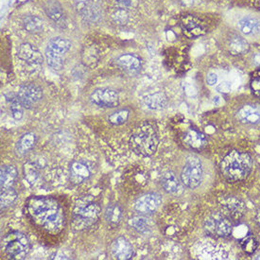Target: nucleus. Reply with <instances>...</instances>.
<instances>
[{"label":"nucleus","instance_id":"obj_1","mask_svg":"<svg viewBox=\"0 0 260 260\" xmlns=\"http://www.w3.org/2000/svg\"><path fill=\"white\" fill-rule=\"evenodd\" d=\"M27 211L35 222L49 233H60L64 228V212L61 205L55 199L45 196L28 199Z\"/></svg>","mask_w":260,"mask_h":260},{"label":"nucleus","instance_id":"obj_2","mask_svg":"<svg viewBox=\"0 0 260 260\" xmlns=\"http://www.w3.org/2000/svg\"><path fill=\"white\" fill-rule=\"evenodd\" d=\"M219 169L223 177L230 182H240L249 176L253 169V160L243 151H232L221 160Z\"/></svg>","mask_w":260,"mask_h":260},{"label":"nucleus","instance_id":"obj_3","mask_svg":"<svg viewBox=\"0 0 260 260\" xmlns=\"http://www.w3.org/2000/svg\"><path fill=\"white\" fill-rule=\"evenodd\" d=\"M130 145L132 150L138 155L152 156L157 151L159 145L157 132L151 124H142L133 133Z\"/></svg>","mask_w":260,"mask_h":260},{"label":"nucleus","instance_id":"obj_4","mask_svg":"<svg viewBox=\"0 0 260 260\" xmlns=\"http://www.w3.org/2000/svg\"><path fill=\"white\" fill-rule=\"evenodd\" d=\"M101 207L94 200L83 197L76 203L73 210V226L76 230L82 231L95 225L100 219Z\"/></svg>","mask_w":260,"mask_h":260},{"label":"nucleus","instance_id":"obj_5","mask_svg":"<svg viewBox=\"0 0 260 260\" xmlns=\"http://www.w3.org/2000/svg\"><path fill=\"white\" fill-rule=\"evenodd\" d=\"M2 249L12 259H24L29 253L30 243L26 235L14 231L2 240Z\"/></svg>","mask_w":260,"mask_h":260},{"label":"nucleus","instance_id":"obj_6","mask_svg":"<svg viewBox=\"0 0 260 260\" xmlns=\"http://www.w3.org/2000/svg\"><path fill=\"white\" fill-rule=\"evenodd\" d=\"M204 178V171L202 162L197 156L189 155L185 160V166L181 172V182L190 188L199 187Z\"/></svg>","mask_w":260,"mask_h":260},{"label":"nucleus","instance_id":"obj_7","mask_svg":"<svg viewBox=\"0 0 260 260\" xmlns=\"http://www.w3.org/2000/svg\"><path fill=\"white\" fill-rule=\"evenodd\" d=\"M206 232L217 238H228L233 232V224L223 213H212L205 220Z\"/></svg>","mask_w":260,"mask_h":260},{"label":"nucleus","instance_id":"obj_8","mask_svg":"<svg viewBox=\"0 0 260 260\" xmlns=\"http://www.w3.org/2000/svg\"><path fill=\"white\" fill-rule=\"evenodd\" d=\"M17 96L23 107L29 109L41 100L43 91L35 83H25L19 87Z\"/></svg>","mask_w":260,"mask_h":260},{"label":"nucleus","instance_id":"obj_9","mask_svg":"<svg viewBox=\"0 0 260 260\" xmlns=\"http://www.w3.org/2000/svg\"><path fill=\"white\" fill-rule=\"evenodd\" d=\"M90 101L93 104L104 108H114L119 104V96L115 90L108 88L96 89L91 94Z\"/></svg>","mask_w":260,"mask_h":260},{"label":"nucleus","instance_id":"obj_10","mask_svg":"<svg viewBox=\"0 0 260 260\" xmlns=\"http://www.w3.org/2000/svg\"><path fill=\"white\" fill-rule=\"evenodd\" d=\"M220 207L223 214L229 219H240L246 212V206L244 203L234 196H227L221 199Z\"/></svg>","mask_w":260,"mask_h":260},{"label":"nucleus","instance_id":"obj_11","mask_svg":"<svg viewBox=\"0 0 260 260\" xmlns=\"http://www.w3.org/2000/svg\"><path fill=\"white\" fill-rule=\"evenodd\" d=\"M162 205V198L156 193H148L137 199L135 210L140 214H152Z\"/></svg>","mask_w":260,"mask_h":260},{"label":"nucleus","instance_id":"obj_12","mask_svg":"<svg viewBox=\"0 0 260 260\" xmlns=\"http://www.w3.org/2000/svg\"><path fill=\"white\" fill-rule=\"evenodd\" d=\"M19 59L31 67H38L43 63V55L40 50L29 43H23L18 48Z\"/></svg>","mask_w":260,"mask_h":260},{"label":"nucleus","instance_id":"obj_13","mask_svg":"<svg viewBox=\"0 0 260 260\" xmlns=\"http://www.w3.org/2000/svg\"><path fill=\"white\" fill-rule=\"evenodd\" d=\"M70 180L73 184H82L92 175V168L85 161H74L70 165L69 170Z\"/></svg>","mask_w":260,"mask_h":260},{"label":"nucleus","instance_id":"obj_14","mask_svg":"<svg viewBox=\"0 0 260 260\" xmlns=\"http://www.w3.org/2000/svg\"><path fill=\"white\" fill-rule=\"evenodd\" d=\"M111 252L113 256L118 260H129L134 256V248L124 237H119L113 241Z\"/></svg>","mask_w":260,"mask_h":260},{"label":"nucleus","instance_id":"obj_15","mask_svg":"<svg viewBox=\"0 0 260 260\" xmlns=\"http://www.w3.org/2000/svg\"><path fill=\"white\" fill-rule=\"evenodd\" d=\"M76 7L82 18L89 23H96L102 18V8L93 0L77 5Z\"/></svg>","mask_w":260,"mask_h":260},{"label":"nucleus","instance_id":"obj_16","mask_svg":"<svg viewBox=\"0 0 260 260\" xmlns=\"http://www.w3.org/2000/svg\"><path fill=\"white\" fill-rule=\"evenodd\" d=\"M237 117L242 123L260 125V107L253 104H245L237 112Z\"/></svg>","mask_w":260,"mask_h":260},{"label":"nucleus","instance_id":"obj_17","mask_svg":"<svg viewBox=\"0 0 260 260\" xmlns=\"http://www.w3.org/2000/svg\"><path fill=\"white\" fill-rule=\"evenodd\" d=\"M240 32L245 36L254 37L260 35V20L254 16H244L238 22Z\"/></svg>","mask_w":260,"mask_h":260},{"label":"nucleus","instance_id":"obj_18","mask_svg":"<svg viewBox=\"0 0 260 260\" xmlns=\"http://www.w3.org/2000/svg\"><path fill=\"white\" fill-rule=\"evenodd\" d=\"M183 140L188 148L193 150H201L207 144L206 136L202 132L192 128L185 132Z\"/></svg>","mask_w":260,"mask_h":260},{"label":"nucleus","instance_id":"obj_19","mask_svg":"<svg viewBox=\"0 0 260 260\" xmlns=\"http://www.w3.org/2000/svg\"><path fill=\"white\" fill-rule=\"evenodd\" d=\"M200 254L202 258L207 259H227L229 254L223 247L207 243L200 247Z\"/></svg>","mask_w":260,"mask_h":260},{"label":"nucleus","instance_id":"obj_20","mask_svg":"<svg viewBox=\"0 0 260 260\" xmlns=\"http://www.w3.org/2000/svg\"><path fill=\"white\" fill-rule=\"evenodd\" d=\"M117 63L130 73H137L142 68V62L140 58L134 54L121 55L117 59Z\"/></svg>","mask_w":260,"mask_h":260},{"label":"nucleus","instance_id":"obj_21","mask_svg":"<svg viewBox=\"0 0 260 260\" xmlns=\"http://www.w3.org/2000/svg\"><path fill=\"white\" fill-rule=\"evenodd\" d=\"M44 9H45V12L48 17L51 20L54 21L55 23L60 25V24H63L66 22L64 12L59 2H57L55 0L48 1Z\"/></svg>","mask_w":260,"mask_h":260},{"label":"nucleus","instance_id":"obj_22","mask_svg":"<svg viewBox=\"0 0 260 260\" xmlns=\"http://www.w3.org/2000/svg\"><path fill=\"white\" fill-rule=\"evenodd\" d=\"M161 184L164 190L170 194H177L181 190V183L173 171H167L162 176Z\"/></svg>","mask_w":260,"mask_h":260},{"label":"nucleus","instance_id":"obj_23","mask_svg":"<svg viewBox=\"0 0 260 260\" xmlns=\"http://www.w3.org/2000/svg\"><path fill=\"white\" fill-rule=\"evenodd\" d=\"M228 49L232 55L246 54L249 51L248 42L240 35H233L228 40Z\"/></svg>","mask_w":260,"mask_h":260},{"label":"nucleus","instance_id":"obj_24","mask_svg":"<svg viewBox=\"0 0 260 260\" xmlns=\"http://www.w3.org/2000/svg\"><path fill=\"white\" fill-rule=\"evenodd\" d=\"M145 105L151 110H162L168 104V96L164 92H156L144 98Z\"/></svg>","mask_w":260,"mask_h":260},{"label":"nucleus","instance_id":"obj_25","mask_svg":"<svg viewBox=\"0 0 260 260\" xmlns=\"http://www.w3.org/2000/svg\"><path fill=\"white\" fill-rule=\"evenodd\" d=\"M17 177V170L14 166H2L0 171V185L1 188L12 187Z\"/></svg>","mask_w":260,"mask_h":260},{"label":"nucleus","instance_id":"obj_26","mask_svg":"<svg viewBox=\"0 0 260 260\" xmlns=\"http://www.w3.org/2000/svg\"><path fill=\"white\" fill-rule=\"evenodd\" d=\"M47 48L56 54L62 56L71 48V42L62 37H55L48 42Z\"/></svg>","mask_w":260,"mask_h":260},{"label":"nucleus","instance_id":"obj_27","mask_svg":"<svg viewBox=\"0 0 260 260\" xmlns=\"http://www.w3.org/2000/svg\"><path fill=\"white\" fill-rule=\"evenodd\" d=\"M104 217L110 225H117L122 218V208L118 205H110L106 207Z\"/></svg>","mask_w":260,"mask_h":260},{"label":"nucleus","instance_id":"obj_28","mask_svg":"<svg viewBox=\"0 0 260 260\" xmlns=\"http://www.w3.org/2000/svg\"><path fill=\"white\" fill-rule=\"evenodd\" d=\"M35 143H36L35 135L31 134V133H27L26 135L22 136L20 139L18 140L17 145H16L17 151L21 154L27 153V151H30L34 148Z\"/></svg>","mask_w":260,"mask_h":260},{"label":"nucleus","instance_id":"obj_29","mask_svg":"<svg viewBox=\"0 0 260 260\" xmlns=\"http://www.w3.org/2000/svg\"><path fill=\"white\" fill-rule=\"evenodd\" d=\"M17 192L14 190L12 187H6L1 188V194H0V205L1 209L7 208L8 206H12L17 199Z\"/></svg>","mask_w":260,"mask_h":260},{"label":"nucleus","instance_id":"obj_30","mask_svg":"<svg viewBox=\"0 0 260 260\" xmlns=\"http://www.w3.org/2000/svg\"><path fill=\"white\" fill-rule=\"evenodd\" d=\"M24 27L27 32H39L43 29V21L41 18L35 15H28L24 19Z\"/></svg>","mask_w":260,"mask_h":260},{"label":"nucleus","instance_id":"obj_31","mask_svg":"<svg viewBox=\"0 0 260 260\" xmlns=\"http://www.w3.org/2000/svg\"><path fill=\"white\" fill-rule=\"evenodd\" d=\"M46 59H47V62H48V66L51 68V69H54V70H62L63 66H64V62H63V59H62V56L59 54H56L54 52L48 50V48H46Z\"/></svg>","mask_w":260,"mask_h":260},{"label":"nucleus","instance_id":"obj_32","mask_svg":"<svg viewBox=\"0 0 260 260\" xmlns=\"http://www.w3.org/2000/svg\"><path fill=\"white\" fill-rule=\"evenodd\" d=\"M183 26L185 30L191 36L204 35V29L200 26V23L194 17H186Z\"/></svg>","mask_w":260,"mask_h":260},{"label":"nucleus","instance_id":"obj_33","mask_svg":"<svg viewBox=\"0 0 260 260\" xmlns=\"http://www.w3.org/2000/svg\"><path fill=\"white\" fill-rule=\"evenodd\" d=\"M129 116H130L129 110H118L117 112L113 113L112 115H110V117H108V121L112 125H116V126L122 125V124L127 122Z\"/></svg>","mask_w":260,"mask_h":260},{"label":"nucleus","instance_id":"obj_34","mask_svg":"<svg viewBox=\"0 0 260 260\" xmlns=\"http://www.w3.org/2000/svg\"><path fill=\"white\" fill-rule=\"evenodd\" d=\"M241 248L243 250L244 253L247 254H253L255 253V251L258 248V241L253 236H247L246 238H244L240 242Z\"/></svg>","mask_w":260,"mask_h":260},{"label":"nucleus","instance_id":"obj_35","mask_svg":"<svg viewBox=\"0 0 260 260\" xmlns=\"http://www.w3.org/2000/svg\"><path fill=\"white\" fill-rule=\"evenodd\" d=\"M129 224L139 233H146L149 231L150 225L147 219L144 217H134L129 219Z\"/></svg>","mask_w":260,"mask_h":260},{"label":"nucleus","instance_id":"obj_36","mask_svg":"<svg viewBox=\"0 0 260 260\" xmlns=\"http://www.w3.org/2000/svg\"><path fill=\"white\" fill-rule=\"evenodd\" d=\"M23 105L21 104L20 101L17 95L11 100V112L15 120H20L23 117Z\"/></svg>","mask_w":260,"mask_h":260},{"label":"nucleus","instance_id":"obj_37","mask_svg":"<svg viewBox=\"0 0 260 260\" xmlns=\"http://www.w3.org/2000/svg\"><path fill=\"white\" fill-rule=\"evenodd\" d=\"M25 178L27 179V182L31 185H34L39 179L38 169L34 163L25 165Z\"/></svg>","mask_w":260,"mask_h":260},{"label":"nucleus","instance_id":"obj_38","mask_svg":"<svg viewBox=\"0 0 260 260\" xmlns=\"http://www.w3.org/2000/svg\"><path fill=\"white\" fill-rule=\"evenodd\" d=\"M112 18L114 22H116L119 25H124L129 21V14H128V10L125 9H117L113 14H112Z\"/></svg>","mask_w":260,"mask_h":260},{"label":"nucleus","instance_id":"obj_39","mask_svg":"<svg viewBox=\"0 0 260 260\" xmlns=\"http://www.w3.org/2000/svg\"><path fill=\"white\" fill-rule=\"evenodd\" d=\"M139 0H116V4L119 9L129 10L133 8H137Z\"/></svg>","mask_w":260,"mask_h":260},{"label":"nucleus","instance_id":"obj_40","mask_svg":"<svg viewBox=\"0 0 260 260\" xmlns=\"http://www.w3.org/2000/svg\"><path fill=\"white\" fill-rule=\"evenodd\" d=\"M251 89H252L253 95L260 99V78L253 79L251 82Z\"/></svg>","mask_w":260,"mask_h":260},{"label":"nucleus","instance_id":"obj_41","mask_svg":"<svg viewBox=\"0 0 260 260\" xmlns=\"http://www.w3.org/2000/svg\"><path fill=\"white\" fill-rule=\"evenodd\" d=\"M231 83L228 82H221L217 86V90L220 93H229L231 91Z\"/></svg>","mask_w":260,"mask_h":260},{"label":"nucleus","instance_id":"obj_42","mask_svg":"<svg viewBox=\"0 0 260 260\" xmlns=\"http://www.w3.org/2000/svg\"><path fill=\"white\" fill-rule=\"evenodd\" d=\"M206 82L210 86L215 85L218 82V75L215 74V73H209L208 76H207V78H206Z\"/></svg>","mask_w":260,"mask_h":260},{"label":"nucleus","instance_id":"obj_43","mask_svg":"<svg viewBox=\"0 0 260 260\" xmlns=\"http://www.w3.org/2000/svg\"><path fill=\"white\" fill-rule=\"evenodd\" d=\"M252 62H253V66L260 67V53H256V54L253 55Z\"/></svg>","mask_w":260,"mask_h":260},{"label":"nucleus","instance_id":"obj_44","mask_svg":"<svg viewBox=\"0 0 260 260\" xmlns=\"http://www.w3.org/2000/svg\"><path fill=\"white\" fill-rule=\"evenodd\" d=\"M255 219H256V222H257V224L260 226V208L257 210V212H256Z\"/></svg>","mask_w":260,"mask_h":260},{"label":"nucleus","instance_id":"obj_45","mask_svg":"<svg viewBox=\"0 0 260 260\" xmlns=\"http://www.w3.org/2000/svg\"><path fill=\"white\" fill-rule=\"evenodd\" d=\"M87 1H89V0H75L76 6H77V5H80V4H82V3H85V2H87Z\"/></svg>","mask_w":260,"mask_h":260},{"label":"nucleus","instance_id":"obj_46","mask_svg":"<svg viewBox=\"0 0 260 260\" xmlns=\"http://www.w3.org/2000/svg\"><path fill=\"white\" fill-rule=\"evenodd\" d=\"M258 259H260V256H259V257H258Z\"/></svg>","mask_w":260,"mask_h":260}]
</instances>
